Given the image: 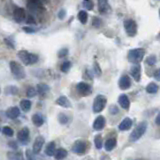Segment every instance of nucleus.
I'll return each instance as SVG.
<instances>
[{"label": "nucleus", "instance_id": "1", "mask_svg": "<svg viewBox=\"0 0 160 160\" xmlns=\"http://www.w3.org/2000/svg\"><path fill=\"white\" fill-rule=\"evenodd\" d=\"M18 57L25 65H32L38 61V56L34 53H30L26 50H21L18 52Z\"/></svg>", "mask_w": 160, "mask_h": 160}, {"label": "nucleus", "instance_id": "2", "mask_svg": "<svg viewBox=\"0 0 160 160\" xmlns=\"http://www.w3.org/2000/svg\"><path fill=\"white\" fill-rule=\"evenodd\" d=\"M146 129H147V122L146 121L140 122L136 126L135 129L132 131V133L130 134L129 140L131 142H135V141L139 140L143 136V134L146 132Z\"/></svg>", "mask_w": 160, "mask_h": 160}, {"label": "nucleus", "instance_id": "3", "mask_svg": "<svg viewBox=\"0 0 160 160\" xmlns=\"http://www.w3.org/2000/svg\"><path fill=\"white\" fill-rule=\"evenodd\" d=\"M144 54H145V51L142 48H135V49H131L129 52H128V60H129L131 63L134 64H139L142 59L144 57Z\"/></svg>", "mask_w": 160, "mask_h": 160}, {"label": "nucleus", "instance_id": "4", "mask_svg": "<svg viewBox=\"0 0 160 160\" xmlns=\"http://www.w3.org/2000/svg\"><path fill=\"white\" fill-rule=\"evenodd\" d=\"M9 66H10V70L12 72V74H13V76L16 78V79H18V80L24 79L25 76H26V74H25L23 67L21 66L18 62L11 61L10 64H9Z\"/></svg>", "mask_w": 160, "mask_h": 160}, {"label": "nucleus", "instance_id": "5", "mask_svg": "<svg viewBox=\"0 0 160 160\" xmlns=\"http://www.w3.org/2000/svg\"><path fill=\"white\" fill-rule=\"evenodd\" d=\"M106 103H107V98H106L104 95H101V94H100V95H97L95 97V99H94L93 106H92L94 113H99V112H101L106 106Z\"/></svg>", "mask_w": 160, "mask_h": 160}, {"label": "nucleus", "instance_id": "6", "mask_svg": "<svg viewBox=\"0 0 160 160\" xmlns=\"http://www.w3.org/2000/svg\"><path fill=\"white\" fill-rule=\"evenodd\" d=\"M87 149V144L84 140H77L72 145V152L77 155L84 154Z\"/></svg>", "mask_w": 160, "mask_h": 160}, {"label": "nucleus", "instance_id": "7", "mask_svg": "<svg viewBox=\"0 0 160 160\" xmlns=\"http://www.w3.org/2000/svg\"><path fill=\"white\" fill-rule=\"evenodd\" d=\"M124 28L127 34L131 37L135 36L137 33V24L132 19H126L124 21Z\"/></svg>", "mask_w": 160, "mask_h": 160}, {"label": "nucleus", "instance_id": "8", "mask_svg": "<svg viewBox=\"0 0 160 160\" xmlns=\"http://www.w3.org/2000/svg\"><path fill=\"white\" fill-rule=\"evenodd\" d=\"M76 88L78 90V92H79L81 95H83V96L90 95L91 92H92L91 86H90L89 84L85 83V82H79L77 84Z\"/></svg>", "mask_w": 160, "mask_h": 160}, {"label": "nucleus", "instance_id": "9", "mask_svg": "<svg viewBox=\"0 0 160 160\" xmlns=\"http://www.w3.org/2000/svg\"><path fill=\"white\" fill-rule=\"evenodd\" d=\"M105 124H106L105 117H104V116L100 115L93 122V129L96 130V131H100V130H102L103 128H104Z\"/></svg>", "mask_w": 160, "mask_h": 160}, {"label": "nucleus", "instance_id": "10", "mask_svg": "<svg viewBox=\"0 0 160 160\" xmlns=\"http://www.w3.org/2000/svg\"><path fill=\"white\" fill-rule=\"evenodd\" d=\"M44 138H43L42 136H37L35 141H34L33 143V147H32V150L34 151V153L35 154H38V153H40V151H41L42 147H43V144H44Z\"/></svg>", "mask_w": 160, "mask_h": 160}, {"label": "nucleus", "instance_id": "11", "mask_svg": "<svg viewBox=\"0 0 160 160\" xmlns=\"http://www.w3.org/2000/svg\"><path fill=\"white\" fill-rule=\"evenodd\" d=\"M13 15H14L15 21L18 23H21L22 21L25 20V11H24L23 8H21V7L15 8L14 12H13Z\"/></svg>", "mask_w": 160, "mask_h": 160}, {"label": "nucleus", "instance_id": "12", "mask_svg": "<svg viewBox=\"0 0 160 160\" xmlns=\"http://www.w3.org/2000/svg\"><path fill=\"white\" fill-rule=\"evenodd\" d=\"M29 129H28L27 127H24V128H22L19 132H18V134H17V139L19 140V141H21L22 143H27V141H28V139H29Z\"/></svg>", "mask_w": 160, "mask_h": 160}, {"label": "nucleus", "instance_id": "13", "mask_svg": "<svg viewBox=\"0 0 160 160\" xmlns=\"http://www.w3.org/2000/svg\"><path fill=\"white\" fill-rule=\"evenodd\" d=\"M131 86V80L130 77L127 75H123L120 79H119V88L121 90H126Z\"/></svg>", "mask_w": 160, "mask_h": 160}, {"label": "nucleus", "instance_id": "14", "mask_svg": "<svg viewBox=\"0 0 160 160\" xmlns=\"http://www.w3.org/2000/svg\"><path fill=\"white\" fill-rule=\"evenodd\" d=\"M130 74L132 75V77L135 79L136 82H139L141 79V66L139 64H134L130 70Z\"/></svg>", "mask_w": 160, "mask_h": 160}, {"label": "nucleus", "instance_id": "15", "mask_svg": "<svg viewBox=\"0 0 160 160\" xmlns=\"http://www.w3.org/2000/svg\"><path fill=\"white\" fill-rule=\"evenodd\" d=\"M131 126H132V120H131L130 118H124L123 120L120 122V124L118 125V129L121 130V131H126V130H129Z\"/></svg>", "mask_w": 160, "mask_h": 160}, {"label": "nucleus", "instance_id": "16", "mask_svg": "<svg viewBox=\"0 0 160 160\" xmlns=\"http://www.w3.org/2000/svg\"><path fill=\"white\" fill-rule=\"evenodd\" d=\"M20 115V110L19 108L16 107V106H13V107H9L6 111V116L10 119H15L17 118L18 116Z\"/></svg>", "mask_w": 160, "mask_h": 160}, {"label": "nucleus", "instance_id": "17", "mask_svg": "<svg viewBox=\"0 0 160 160\" xmlns=\"http://www.w3.org/2000/svg\"><path fill=\"white\" fill-rule=\"evenodd\" d=\"M118 102L120 106L125 110H128L130 107V101H129V98L127 97V95H125V94H122V95L119 96L118 98Z\"/></svg>", "mask_w": 160, "mask_h": 160}, {"label": "nucleus", "instance_id": "18", "mask_svg": "<svg viewBox=\"0 0 160 160\" xmlns=\"http://www.w3.org/2000/svg\"><path fill=\"white\" fill-rule=\"evenodd\" d=\"M56 103H57L59 106H61V107H64V108L71 107V103L68 100V98H67L66 96H60V97H58L57 100H56Z\"/></svg>", "mask_w": 160, "mask_h": 160}, {"label": "nucleus", "instance_id": "19", "mask_svg": "<svg viewBox=\"0 0 160 160\" xmlns=\"http://www.w3.org/2000/svg\"><path fill=\"white\" fill-rule=\"evenodd\" d=\"M98 10L100 13H106L109 10L108 0H98Z\"/></svg>", "mask_w": 160, "mask_h": 160}, {"label": "nucleus", "instance_id": "20", "mask_svg": "<svg viewBox=\"0 0 160 160\" xmlns=\"http://www.w3.org/2000/svg\"><path fill=\"white\" fill-rule=\"evenodd\" d=\"M116 138H109V139L106 140V142L104 144V148L106 151H112L114 148H115V146H116Z\"/></svg>", "mask_w": 160, "mask_h": 160}, {"label": "nucleus", "instance_id": "21", "mask_svg": "<svg viewBox=\"0 0 160 160\" xmlns=\"http://www.w3.org/2000/svg\"><path fill=\"white\" fill-rule=\"evenodd\" d=\"M32 122L35 126L40 127L41 125H43V123H44V118H43V116L41 114L36 113L32 116Z\"/></svg>", "mask_w": 160, "mask_h": 160}, {"label": "nucleus", "instance_id": "22", "mask_svg": "<svg viewBox=\"0 0 160 160\" xmlns=\"http://www.w3.org/2000/svg\"><path fill=\"white\" fill-rule=\"evenodd\" d=\"M56 144L54 141H52V142H49L47 144L46 146V149H45V154L48 155V156H53L55 154L56 152Z\"/></svg>", "mask_w": 160, "mask_h": 160}, {"label": "nucleus", "instance_id": "23", "mask_svg": "<svg viewBox=\"0 0 160 160\" xmlns=\"http://www.w3.org/2000/svg\"><path fill=\"white\" fill-rule=\"evenodd\" d=\"M67 154H68V152L66 151V149L59 148V149L56 150L54 156H55V158L57 159V160H62V159H64V158L67 157Z\"/></svg>", "mask_w": 160, "mask_h": 160}, {"label": "nucleus", "instance_id": "24", "mask_svg": "<svg viewBox=\"0 0 160 160\" xmlns=\"http://www.w3.org/2000/svg\"><path fill=\"white\" fill-rule=\"evenodd\" d=\"M39 0H27V7L30 11L35 12L38 9Z\"/></svg>", "mask_w": 160, "mask_h": 160}, {"label": "nucleus", "instance_id": "25", "mask_svg": "<svg viewBox=\"0 0 160 160\" xmlns=\"http://www.w3.org/2000/svg\"><path fill=\"white\" fill-rule=\"evenodd\" d=\"M49 91V86L45 83H40L37 85V92L39 95H45Z\"/></svg>", "mask_w": 160, "mask_h": 160}, {"label": "nucleus", "instance_id": "26", "mask_svg": "<svg viewBox=\"0 0 160 160\" xmlns=\"http://www.w3.org/2000/svg\"><path fill=\"white\" fill-rule=\"evenodd\" d=\"M20 108L22 109L23 111L28 112L31 108V101L28 99H22L20 101Z\"/></svg>", "mask_w": 160, "mask_h": 160}, {"label": "nucleus", "instance_id": "27", "mask_svg": "<svg viewBox=\"0 0 160 160\" xmlns=\"http://www.w3.org/2000/svg\"><path fill=\"white\" fill-rule=\"evenodd\" d=\"M7 156L9 160H23V155L20 152H8Z\"/></svg>", "mask_w": 160, "mask_h": 160}, {"label": "nucleus", "instance_id": "28", "mask_svg": "<svg viewBox=\"0 0 160 160\" xmlns=\"http://www.w3.org/2000/svg\"><path fill=\"white\" fill-rule=\"evenodd\" d=\"M158 89H159V87L158 85L156 83L154 82H151V83H149L148 85L146 86V91L150 93V94H154L158 91Z\"/></svg>", "mask_w": 160, "mask_h": 160}, {"label": "nucleus", "instance_id": "29", "mask_svg": "<svg viewBox=\"0 0 160 160\" xmlns=\"http://www.w3.org/2000/svg\"><path fill=\"white\" fill-rule=\"evenodd\" d=\"M77 16H78V20H79L82 24H85L87 22V19H88V15H87L86 11H84V10L79 11V13H78Z\"/></svg>", "mask_w": 160, "mask_h": 160}, {"label": "nucleus", "instance_id": "30", "mask_svg": "<svg viewBox=\"0 0 160 160\" xmlns=\"http://www.w3.org/2000/svg\"><path fill=\"white\" fill-rule=\"evenodd\" d=\"M5 93L8 94V95H16L18 94V88L16 86H7L5 88Z\"/></svg>", "mask_w": 160, "mask_h": 160}, {"label": "nucleus", "instance_id": "31", "mask_svg": "<svg viewBox=\"0 0 160 160\" xmlns=\"http://www.w3.org/2000/svg\"><path fill=\"white\" fill-rule=\"evenodd\" d=\"M94 144H95V147L97 149H101L102 148V144H103V140H102V136L98 134L94 137Z\"/></svg>", "mask_w": 160, "mask_h": 160}, {"label": "nucleus", "instance_id": "32", "mask_svg": "<svg viewBox=\"0 0 160 160\" xmlns=\"http://www.w3.org/2000/svg\"><path fill=\"white\" fill-rule=\"evenodd\" d=\"M58 121H59V123H60V124L65 125V124H67L69 122V117L64 113H59L58 114Z\"/></svg>", "mask_w": 160, "mask_h": 160}, {"label": "nucleus", "instance_id": "33", "mask_svg": "<svg viewBox=\"0 0 160 160\" xmlns=\"http://www.w3.org/2000/svg\"><path fill=\"white\" fill-rule=\"evenodd\" d=\"M2 133L4 134V135L8 136V137H12L14 135V131L12 129L11 127L9 126H4L2 128Z\"/></svg>", "mask_w": 160, "mask_h": 160}, {"label": "nucleus", "instance_id": "34", "mask_svg": "<svg viewBox=\"0 0 160 160\" xmlns=\"http://www.w3.org/2000/svg\"><path fill=\"white\" fill-rule=\"evenodd\" d=\"M34 154H35V153L31 149H27L26 151H25V156H26L27 160H37Z\"/></svg>", "mask_w": 160, "mask_h": 160}, {"label": "nucleus", "instance_id": "35", "mask_svg": "<svg viewBox=\"0 0 160 160\" xmlns=\"http://www.w3.org/2000/svg\"><path fill=\"white\" fill-rule=\"evenodd\" d=\"M37 93L38 92H37V90L34 88V87H29L26 91V95H27V97H29V98H32V97L36 96Z\"/></svg>", "mask_w": 160, "mask_h": 160}, {"label": "nucleus", "instance_id": "36", "mask_svg": "<svg viewBox=\"0 0 160 160\" xmlns=\"http://www.w3.org/2000/svg\"><path fill=\"white\" fill-rule=\"evenodd\" d=\"M83 6L87 10H92L94 7V3L92 0H83Z\"/></svg>", "mask_w": 160, "mask_h": 160}, {"label": "nucleus", "instance_id": "37", "mask_svg": "<svg viewBox=\"0 0 160 160\" xmlns=\"http://www.w3.org/2000/svg\"><path fill=\"white\" fill-rule=\"evenodd\" d=\"M70 67H71L70 61H65V62H63V64L61 65V71L64 72V73H66V72H68L69 69H70Z\"/></svg>", "mask_w": 160, "mask_h": 160}, {"label": "nucleus", "instance_id": "38", "mask_svg": "<svg viewBox=\"0 0 160 160\" xmlns=\"http://www.w3.org/2000/svg\"><path fill=\"white\" fill-rule=\"evenodd\" d=\"M146 63L150 65V66H153L156 63V57L155 55H150L148 56V58L146 59Z\"/></svg>", "mask_w": 160, "mask_h": 160}, {"label": "nucleus", "instance_id": "39", "mask_svg": "<svg viewBox=\"0 0 160 160\" xmlns=\"http://www.w3.org/2000/svg\"><path fill=\"white\" fill-rule=\"evenodd\" d=\"M101 24H102V21H101V19H100L99 17H94V18H93L92 25H93L94 27L99 28L100 26H101Z\"/></svg>", "mask_w": 160, "mask_h": 160}, {"label": "nucleus", "instance_id": "40", "mask_svg": "<svg viewBox=\"0 0 160 160\" xmlns=\"http://www.w3.org/2000/svg\"><path fill=\"white\" fill-rule=\"evenodd\" d=\"M93 68H94V73H95L97 76H100V75H101V68H100L99 64L97 63V62H94Z\"/></svg>", "mask_w": 160, "mask_h": 160}, {"label": "nucleus", "instance_id": "41", "mask_svg": "<svg viewBox=\"0 0 160 160\" xmlns=\"http://www.w3.org/2000/svg\"><path fill=\"white\" fill-rule=\"evenodd\" d=\"M68 54V49L64 48V49H61L60 51L58 52V57L59 58H62V57H65Z\"/></svg>", "mask_w": 160, "mask_h": 160}, {"label": "nucleus", "instance_id": "42", "mask_svg": "<svg viewBox=\"0 0 160 160\" xmlns=\"http://www.w3.org/2000/svg\"><path fill=\"white\" fill-rule=\"evenodd\" d=\"M65 15H66V11H65L64 9H61L60 12H59V13H58L59 19H63V18L65 17Z\"/></svg>", "mask_w": 160, "mask_h": 160}, {"label": "nucleus", "instance_id": "43", "mask_svg": "<svg viewBox=\"0 0 160 160\" xmlns=\"http://www.w3.org/2000/svg\"><path fill=\"white\" fill-rule=\"evenodd\" d=\"M8 145L10 146L12 149H15V150L18 149V145H17V143H15V141H10Z\"/></svg>", "mask_w": 160, "mask_h": 160}, {"label": "nucleus", "instance_id": "44", "mask_svg": "<svg viewBox=\"0 0 160 160\" xmlns=\"http://www.w3.org/2000/svg\"><path fill=\"white\" fill-rule=\"evenodd\" d=\"M117 112H118V109H117V107H116L115 105L110 106V113L111 114H116Z\"/></svg>", "mask_w": 160, "mask_h": 160}, {"label": "nucleus", "instance_id": "45", "mask_svg": "<svg viewBox=\"0 0 160 160\" xmlns=\"http://www.w3.org/2000/svg\"><path fill=\"white\" fill-rule=\"evenodd\" d=\"M154 78L157 81H160V68L157 69V70L154 72Z\"/></svg>", "mask_w": 160, "mask_h": 160}, {"label": "nucleus", "instance_id": "46", "mask_svg": "<svg viewBox=\"0 0 160 160\" xmlns=\"http://www.w3.org/2000/svg\"><path fill=\"white\" fill-rule=\"evenodd\" d=\"M5 42H6V44H8L9 46L11 47V48H14V45L12 44V41H10V39H9V38H6L5 39Z\"/></svg>", "mask_w": 160, "mask_h": 160}, {"label": "nucleus", "instance_id": "47", "mask_svg": "<svg viewBox=\"0 0 160 160\" xmlns=\"http://www.w3.org/2000/svg\"><path fill=\"white\" fill-rule=\"evenodd\" d=\"M155 123L160 126V112L157 114V116H156V118H155Z\"/></svg>", "mask_w": 160, "mask_h": 160}, {"label": "nucleus", "instance_id": "48", "mask_svg": "<svg viewBox=\"0 0 160 160\" xmlns=\"http://www.w3.org/2000/svg\"><path fill=\"white\" fill-rule=\"evenodd\" d=\"M24 30L26 31V32H29V33H31V32H35V30L32 29V28H24Z\"/></svg>", "mask_w": 160, "mask_h": 160}, {"label": "nucleus", "instance_id": "49", "mask_svg": "<svg viewBox=\"0 0 160 160\" xmlns=\"http://www.w3.org/2000/svg\"><path fill=\"white\" fill-rule=\"evenodd\" d=\"M159 15H160V10H159Z\"/></svg>", "mask_w": 160, "mask_h": 160}]
</instances>
